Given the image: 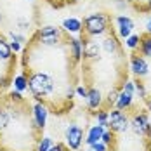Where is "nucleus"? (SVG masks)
Segmentation results:
<instances>
[{
    "label": "nucleus",
    "mask_w": 151,
    "mask_h": 151,
    "mask_svg": "<svg viewBox=\"0 0 151 151\" xmlns=\"http://www.w3.org/2000/svg\"><path fill=\"white\" fill-rule=\"evenodd\" d=\"M24 75L28 78V91L31 92V96L37 101L45 103L49 106L52 96L56 94V78L49 75L47 71H38V70L24 73Z\"/></svg>",
    "instance_id": "nucleus-1"
},
{
    "label": "nucleus",
    "mask_w": 151,
    "mask_h": 151,
    "mask_svg": "<svg viewBox=\"0 0 151 151\" xmlns=\"http://www.w3.org/2000/svg\"><path fill=\"white\" fill-rule=\"evenodd\" d=\"M83 30L80 35L83 37H91V38H97V37H103L109 31V24L113 23V19L104 12H96L91 14L87 17H83Z\"/></svg>",
    "instance_id": "nucleus-2"
},
{
    "label": "nucleus",
    "mask_w": 151,
    "mask_h": 151,
    "mask_svg": "<svg viewBox=\"0 0 151 151\" xmlns=\"http://www.w3.org/2000/svg\"><path fill=\"white\" fill-rule=\"evenodd\" d=\"M66 31H63V28L58 26H42L38 28L37 33L33 35V38L44 47H61L63 44H66Z\"/></svg>",
    "instance_id": "nucleus-3"
},
{
    "label": "nucleus",
    "mask_w": 151,
    "mask_h": 151,
    "mask_svg": "<svg viewBox=\"0 0 151 151\" xmlns=\"http://www.w3.org/2000/svg\"><path fill=\"white\" fill-rule=\"evenodd\" d=\"M134 101H136L134 80L125 78L123 83H122V87H120V92H118V97H116V104H115V108H118V109H122V111L132 109V108H134Z\"/></svg>",
    "instance_id": "nucleus-4"
},
{
    "label": "nucleus",
    "mask_w": 151,
    "mask_h": 151,
    "mask_svg": "<svg viewBox=\"0 0 151 151\" xmlns=\"http://www.w3.org/2000/svg\"><path fill=\"white\" fill-rule=\"evenodd\" d=\"M85 141V130L76 125V123H68L64 129V144L71 151H78Z\"/></svg>",
    "instance_id": "nucleus-5"
},
{
    "label": "nucleus",
    "mask_w": 151,
    "mask_h": 151,
    "mask_svg": "<svg viewBox=\"0 0 151 151\" xmlns=\"http://www.w3.org/2000/svg\"><path fill=\"white\" fill-rule=\"evenodd\" d=\"M130 130L137 137H150L151 134V120L150 113L146 111H137L130 118Z\"/></svg>",
    "instance_id": "nucleus-6"
},
{
    "label": "nucleus",
    "mask_w": 151,
    "mask_h": 151,
    "mask_svg": "<svg viewBox=\"0 0 151 151\" xmlns=\"http://www.w3.org/2000/svg\"><path fill=\"white\" fill-rule=\"evenodd\" d=\"M109 130H113L115 134H125L127 130H130V118L127 116L125 111H122L118 108H111L109 111Z\"/></svg>",
    "instance_id": "nucleus-7"
},
{
    "label": "nucleus",
    "mask_w": 151,
    "mask_h": 151,
    "mask_svg": "<svg viewBox=\"0 0 151 151\" xmlns=\"http://www.w3.org/2000/svg\"><path fill=\"white\" fill-rule=\"evenodd\" d=\"M49 113H50V109H49V106H47L45 103L37 101L35 104L31 106V118H33V122H35V127H37L40 132L45 129Z\"/></svg>",
    "instance_id": "nucleus-8"
},
{
    "label": "nucleus",
    "mask_w": 151,
    "mask_h": 151,
    "mask_svg": "<svg viewBox=\"0 0 151 151\" xmlns=\"http://www.w3.org/2000/svg\"><path fill=\"white\" fill-rule=\"evenodd\" d=\"M80 40L83 44V59L85 61H99L101 59V56H99L101 54V44L96 38L80 35Z\"/></svg>",
    "instance_id": "nucleus-9"
},
{
    "label": "nucleus",
    "mask_w": 151,
    "mask_h": 151,
    "mask_svg": "<svg viewBox=\"0 0 151 151\" xmlns=\"http://www.w3.org/2000/svg\"><path fill=\"white\" fill-rule=\"evenodd\" d=\"M113 23H115V28H116V33H118V37L120 38H127L130 33H134V28H136V23H134V19L130 17V16L127 14H118L115 19H113Z\"/></svg>",
    "instance_id": "nucleus-10"
},
{
    "label": "nucleus",
    "mask_w": 151,
    "mask_h": 151,
    "mask_svg": "<svg viewBox=\"0 0 151 151\" xmlns=\"http://www.w3.org/2000/svg\"><path fill=\"white\" fill-rule=\"evenodd\" d=\"M129 68H130V73L137 78H144V76L150 73V64L148 59L142 58L141 54H132L130 56V63H129Z\"/></svg>",
    "instance_id": "nucleus-11"
},
{
    "label": "nucleus",
    "mask_w": 151,
    "mask_h": 151,
    "mask_svg": "<svg viewBox=\"0 0 151 151\" xmlns=\"http://www.w3.org/2000/svg\"><path fill=\"white\" fill-rule=\"evenodd\" d=\"M101 50H104L106 54H109V56H116V54H122V45L115 35L106 33V37L101 42Z\"/></svg>",
    "instance_id": "nucleus-12"
},
{
    "label": "nucleus",
    "mask_w": 151,
    "mask_h": 151,
    "mask_svg": "<svg viewBox=\"0 0 151 151\" xmlns=\"http://www.w3.org/2000/svg\"><path fill=\"white\" fill-rule=\"evenodd\" d=\"M85 101H87V108L89 109H99V108L104 106V96H103V92L99 91L97 87H91L87 91Z\"/></svg>",
    "instance_id": "nucleus-13"
},
{
    "label": "nucleus",
    "mask_w": 151,
    "mask_h": 151,
    "mask_svg": "<svg viewBox=\"0 0 151 151\" xmlns=\"http://www.w3.org/2000/svg\"><path fill=\"white\" fill-rule=\"evenodd\" d=\"M12 122V116H11V108H9V99L4 97L0 99V134L5 132L9 129Z\"/></svg>",
    "instance_id": "nucleus-14"
},
{
    "label": "nucleus",
    "mask_w": 151,
    "mask_h": 151,
    "mask_svg": "<svg viewBox=\"0 0 151 151\" xmlns=\"http://www.w3.org/2000/svg\"><path fill=\"white\" fill-rule=\"evenodd\" d=\"M61 28H63V31H66L70 35H80L82 30H83V23H82V19L70 16V17H64L63 19Z\"/></svg>",
    "instance_id": "nucleus-15"
},
{
    "label": "nucleus",
    "mask_w": 151,
    "mask_h": 151,
    "mask_svg": "<svg viewBox=\"0 0 151 151\" xmlns=\"http://www.w3.org/2000/svg\"><path fill=\"white\" fill-rule=\"evenodd\" d=\"M68 52H70L71 59L75 61V63H80L82 56H83V44H82V40L80 38H70V42H68Z\"/></svg>",
    "instance_id": "nucleus-16"
},
{
    "label": "nucleus",
    "mask_w": 151,
    "mask_h": 151,
    "mask_svg": "<svg viewBox=\"0 0 151 151\" xmlns=\"http://www.w3.org/2000/svg\"><path fill=\"white\" fill-rule=\"evenodd\" d=\"M103 132H104V127H101L99 123L91 125L89 130H87V134H85V144H87V146H92V144H96L97 141H101Z\"/></svg>",
    "instance_id": "nucleus-17"
},
{
    "label": "nucleus",
    "mask_w": 151,
    "mask_h": 151,
    "mask_svg": "<svg viewBox=\"0 0 151 151\" xmlns=\"http://www.w3.org/2000/svg\"><path fill=\"white\" fill-rule=\"evenodd\" d=\"M139 54L142 58H151V35H141V44H139Z\"/></svg>",
    "instance_id": "nucleus-18"
},
{
    "label": "nucleus",
    "mask_w": 151,
    "mask_h": 151,
    "mask_svg": "<svg viewBox=\"0 0 151 151\" xmlns=\"http://www.w3.org/2000/svg\"><path fill=\"white\" fill-rule=\"evenodd\" d=\"M96 123H99L101 127L108 129V127H109V109H106L104 106L99 108V109L96 111Z\"/></svg>",
    "instance_id": "nucleus-19"
},
{
    "label": "nucleus",
    "mask_w": 151,
    "mask_h": 151,
    "mask_svg": "<svg viewBox=\"0 0 151 151\" xmlns=\"http://www.w3.org/2000/svg\"><path fill=\"white\" fill-rule=\"evenodd\" d=\"M12 83H14V91L17 92H24L28 91V78L24 73H21V75H16L12 78Z\"/></svg>",
    "instance_id": "nucleus-20"
},
{
    "label": "nucleus",
    "mask_w": 151,
    "mask_h": 151,
    "mask_svg": "<svg viewBox=\"0 0 151 151\" xmlns=\"http://www.w3.org/2000/svg\"><path fill=\"white\" fill-rule=\"evenodd\" d=\"M52 146H54V141H52V137L42 136L38 141H37V144H35V151H49Z\"/></svg>",
    "instance_id": "nucleus-21"
},
{
    "label": "nucleus",
    "mask_w": 151,
    "mask_h": 151,
    "mask_svg": "<svg viewBox=\"0 0 151 151\" xmlns=\"http://www.w3.org/2000/svg\"><path fill=\"white\" fill-rule=\"evenodd\" d=\"M139 44H141V35L139 33H130L125 38V47L129 50H137L139 49Z\"/></svg>",
    "instance_id": "nucleus-22"
},
{
    "label": "nucleus",
    "mask_w": 151,
    "mask_h": 151,
    "mask_svg": "<svg viewBox=\"0 0 151 151\" xmlns=\"http://www.w3.org/2000/svg\"><path fill=\"white\" fill-rule=\"evenodd\" d=\"M118 92H120V89H111V91L108 92V96L104 97V104L109 106V108H115V104H116V97H118Z\"/></svg>",
    "instance_id": "nucleus-23"
},
{
    "label": "nucleus",
    "mask_w": 151,
    "mask_h": 151,
    "mask_svg": "<svg viewBox=\"0 0 151 151\" xmlns=\"http://www.w3.org/2000/svg\"><path fill=\"white\" fill-rule=\"evenodd\" d=\"M134 89H136V99H141V101H144L146 97H148V91H146V87H144V83L142 82H134Z\"/></svg>",
    "instance_id": "nucleus-24"
},
{
    "label": "nucleus",
    "mask_w": 151,
    "mask_h": 151,
    "mask_svg": "<svg viewBox=\"0 0 151 151\" xmlns=\"http://www.w3.org/2000/svg\"><path fill=\"white\" fill-rule=\"evenodd\" d=\"M101 141L104 142L108 148H109V146H113V144H115V132H113V130H109V129H104Z\"/></svg>",
    "instance_id": "nucleus-25"
},
{
    "label": "nucleus",
    "mask_w": 151,
    "mask_h": 151,
    "mask_svg": "<svg viewBox=\"0 0 151 151\" xmlns=\"http://www.w3.org/2000/svg\"><path fill=\"white\" fill-rule=\"evenodd\" d=\"M16 26H17L21 31H24V30L30 28V21L24 19V17H17V19H16Z\"/></svg>",
    "instance_id": "nucleus-26"
},
{
    "label": "nucleus",
    "mask_w": 151,
    "mask_h": 151,
    "mask_svg": "<svg viewBox=\"0 0 151 151\" xmlns=\"http://www.w3.org/2000/svg\"><path fill=\"white\" fill-rule=\"evenodd\" d=\"M9 35H11V38H12L14 42H19L21 45H24V44H28V40H26V37H24V35H19V33H14V31H11Z\"/></svg>",
    "instance_id": "nucleus-27"
},
{
    "label": "nucleus",
    "mask_w": 151,
    "mask_h": 151,
    "mask_svg": "<svg viewBox=\"0 0 151 151\" xmlns=\"http://www.w3.org/2000/svg\"><path fill=\"white\" fill-rule=\"evenodd\" d=\"M91 148H92V150H94V151H108V150H109V148L106 146V144H104V142H103V141H97L96 144H92Z\"/></svg>",
    "instance_id": "nucleus-28"
},
{
    "label": "nucleus",
    "mask_w": 151,
    "mask_h": 151,
    "mask_svg": "<svg viewBox=\"0 0 151 151\" xmlns=\"http://www.w3.org/2000/svg\"><path fill=\"white\" fill-rule=\"evenodd\" d=\"M87 91H89V89H87V87H83V85H78V87L75 89V92L80 96V97H83V99L87 97Z\"/></svg>",
    "instance_id": "nucleus-29"
},
{
    "label": "nucleus",
    "mask_w": 151,
    "mask_h": 151,
    "mask_svg": "<svg viewBox=\"0 0 151 151\" xmlns=\"http://www.w3.org/2000/svg\"><path fill=\"white\" fill-rule=\"evenodd\" d=\"M115 7L118 11H125L127 9V0H115Z\"/></svg>",
    "instance_id": "nucleus-30"
},
{
    "label": "nucleus",
    "mask_w": 151,
    "mask_h": 151,
    "mask_svg": "<svg viewBox=\"0 0 151 151\" xmlns=\"http://www.w3.org/2000/svg\"><path fill=\"white\" fill-rule=\"evenodd\" d=\"M66 150H68V148H66V144H63V142H56V144H54L49 151H66Z\"/></svg>",
    "instance_id": "nucleus-31"
},
{
    "label": "nucleus",
    "mask_w": 151,
    "mask_h": 151,
    "mask_svg": "<svg viewBox=\"0 0 151 151\" xmlns=\"http://www.w3.org/2000/svg\"><path fill=\"white\" fill-rule=\"evenodd\" d=\"M9 45H11V49H12V52H19V50H21V49H23V45H21V44H19V42H14V40H11V44H9Z\"/></svg>",
    "instance_id": "nucleus-32"
},
{
    "label": "nucleus",
    "mask_w": 151,
    "mask_h": 151,
    "mask_svg": "<svg viewBox=\"0 0 151 151\" xmlns=\"http://www.w3.org/2000/svg\"><path fill=\"white\" fill-rule=\"evenodd\" d=\"M146 35H151V12L148 16V21H146Z\"/></svg>",
    "instance_id": "nucleus-33"
},
{
    "label": "nucleus",
    "mask_w": 151,
    "mask_h": 151,
    "mask_svg": "<svg viewBox=\"0 0 151 151\" xmlns=\"http://www.w3.org/2000/svg\"><path fill=\"white\" fill-rule=\"evenodd\" d=\"M144 101H146V111L151 115V97H146Z\"/></svg>",
    "instance_id": "nucleus-34"
},
{
    "label": "nucleus",
    "mask_w": 151,
    "mask_h": 151,
    "mask_svg": "<svg viewBox=\"0 0 151 151\" xmlns=\"http://www.w3.org/2000/svg\"><path fill=\"white\" fill-rule=\"evenodd\" d=\"M148 9H150V12H151V0H148Z\"/></svg>",
    "instance_id": "nucleus-35"
},
{
    "label": "nucleus",
    "mask_w": 151,
    "mask_h": 151,
    "mask_svg": "<svg viewBox=\"0 0 151 151\" xmlns=\"http://www.w3.org/2000/svg\"><path fill=\"white\" fill-rule=\"evenodd\" d=\"M85 151H94V150H92L91 146H87V150H85Z\"/></svg>",
    "instance_id": "nucleus-36"
},
{
    "label": "nucleus",
    "mask_w": 151,
    "mask_h": 151,
    "mask_svg": "<svg viewBox=\"0 0 151 151\" xmlns=\"http://www.w3.org/2000/svg\"><path fill=\"white\" fill-rule=\"evenodd\" d=\"M66 2H76V0H66Z\"/></svg>",
    "instance_id": "nucleus-37"
},
{
    "label": "nucleus",
    "mask_w": 151,
    "mask_h": 151,
    "mask_svg": "<svg viewBox=\"0 0 151 151\" xmlns=\"http://www.w3.org/2000/svg\"><path fill=\"white\" fill-rule=\"evenodd\" d=\"M129 2H136V0H129Z\"/></svg>",
    "instance_id": "nucleus-38"
},
{
    "label": "nucleus",
    "mask_w": 151,
    "mask_h": 151,
    "mask_svg": "<svg viewBox=\"0 0 151 151\" xmlns=\"http://www.w3.org/2000/svg\"><path fill=\"white\" fill-rule=\"evenodd\" d=\"M150 120H151V115H150Z\"/></svg>",
    "instance_id": "nucleus-39"
},
{
    "label": "nucleus",
    "mask_w": 151,
    "mask_h": 151,
    "mask_svg": "<svg viewBox=\"0 0 151 151\" xmlns=\"http://www.w3.org/2000/svg\"><path fill=\"white\" fill-rule=\"evenodd\" d=\"M0 151H5V150H0Z\"/></svg>",
    "instance_id": "nucleus-40"
},
{
    "label": "nucleus",
    "mask_w": 151,
    "mask_h": 151,
    "mask_svg": "<svg viewBox=\"0 0 151 151\" xmlns=\"http://www.w3.org/2000/svg\"><path fill=\"white\" fill-rule=\"evenodd\" d=\"M150 139H151V134H150Z\"/></svg>",
    "instance_id": "nucleus-41"
},
{
    "label": "nucleus",
    "mask_w": 151,
    "mask_h": 151,
    "mask_svg": "<svg viewBox=\"0 0 151 151\" xmlns=\"http://www.w3.org/2000/svg\"><path fill=\"white\" fill-rule=\"evenodd\" d=\"M30 2H31V0H30Z\"/></svg>",
    "instance_id": "nucleus-42"
},
{
    "label": "nucleus",
    "mask_w": 151,
    "mask_h": 151,
    "mask_svg": "<svg viewBox=\"0 0 151 151\" xmlns=\"http://www.w3.org/2000/svg\"><path fill=\"white\" fill-rule=\"evenodd\" d=\"M150 151H151V150H150Z\"/></svg>",
    "instance_id": "nucleus-43"
}]
</instances>
